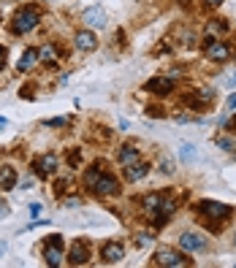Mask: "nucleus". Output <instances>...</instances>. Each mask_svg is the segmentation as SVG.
I'll use <instances>...</instances> for the list:
<instances>
[{
	"instance_id": "obj_42",
	"label": "nucleus",
	"mask_w": 236,
	"mask_h": 268,
	"mask_svg": "<svg viewBox=\"0 0 236 268\" xmlns=\"http://www.w3.org/2000/svg\"><path fill=\"white\" fill-rule=\"evenodd\" d=\"M233 57H236V54H233Z\"/></svg>"
},
{
	"instance_id": "obj_35",
	"label": "nucleus",
	"mask_w": 236,
	"mask_h": 268,
	"mask_svg": "<svg viewBox=\"0 0 236 268\" xmlns=\"http://www.w3.org/2000/svg\"><path fill=\"white\" fill-rule=\"evenodd\" d=\"M6 249H9V241H3V239H0V257L6 255Z\"/></svg>"
},
{
	"instance_id": "obj_14",
	"label": "nucleus",
	"mask_w": 236,
	"mask_h": 268,
	"mask_svg": "<svg viewBox=\"0 0 236 268\" xmlns=\"http://www.w3.org/2000/svg\"><path fill=\"white\" fill-rule=\"evenodd\" d=\"M149 171H152V163H133V165H125V182H130V184H136L141 182V179H147L149 176Z\"/></svg>"
},
{
	"instance_id": "obj_39",
	"label": "nucleus",
	"mask_w": 236,
	"mask_h": 268,
	"mask_svg": "<svg viewBox=\"0 0 236 268\" xmlns=\"http://www.w3.org/2000/svg\"><path fill=\"white\" fill-rule=\"evenodd\" d=\"M231 84H233V87H236V73H233V79H231Z\"/></svg>"
},
{
	"instance_id": "obj_24",
	"label": "nucleus",
	"mask_w": 236,
	"mask_h": 268,
	"mask_svg": "<svg viewBox=\"0 0 236 268\" xmlns=\"http://www.w3.org/2000/svg\"><path fill=\"white\" fill-rule=\"evenodd\" d=\"M71 125L68 117H52V120H44V128H65Z\"/></svg>"
},
{
	"instance_id": "obj_23",
	"label": "nucleus",
	"mask_w": 236,
	"mask_h": 268,
	"mask_svg": "<svg viewBox=\"0 0 236 268\" xmlns=\"http://www.w3.org/2000/svg\"><path fill=\"white\" fill-rule=\"evenodd\" d=\"M157 168H160V173L171 176V173H174V163H171V157H168V155H160V160H157Z\"/></svg>"
},
{
	"instance_id": "obj_27",
	"label": "nucleus",
	"mask_w": 236,
	"mask_h": 268,
	"mask_svg": "<svg viewBox=\"0 0 236 268\" xmlns=\"http://www.w3.org/2000/svg\"><path fill=\"white\" fill-rule=\"evenodd\" d=\"M71 187V179L65 176V179H57V182H54V195H62Z\"/></svg>"
},
{
	"instance_id": "obj_12",
	"label": "nucleus",
	"mask_w": 236,
	"mask_h": 268,
	"mask_svg": "<svg viewBox=\"0 0 236 268\" xmlns=\"http://www.w3.org/2000/svg\"><path fill=\"white\" fill-rule=\"evenodd\" d=\"M74 49L76 52H95L98 49V35L92 33L90 27H84V30H79V33L74 35Z\"/></svg>"
},
{
	"instance_id": "obj_21",
	"label": "nucleus",
	"mask_w": 236,
	"mask_h": 268,
	"mask_svg": "<svg viewBox=\"0 0 236 268\" xmlns=\"http://www.w3.org/2000/svg\"><path fill=\"white\" fill-rule=\"evenodd\" d=\"M179 160H182L185 165H190L198 160V152H195V144H190V141H182L179 144Z\"/></svg>"
},
{
	"instance_id": "obj_4",
	"label": "nucleus",
	"mask_w": 236,
	"mask_h": 268,
	"mask_svg": "<svg viewBox=\"0 0 236 268\" xmlns=\"http://www.w3.org/2000/svg\"><path fill=\"white\" fill-rule=\"evenodd\" d=\"M90 193L98 195V198H117V195L122 193V184H120V179H117L112 171H100L95 184L90 187Z\"/></svg>"
},
{
	"instance_id": "obj_34",
	"label": "nucleus",
	"mask_w": 236,
	"mask_h": 268,
	"mask_svg": "<svg viewBox=\"0 0 236 268\" xmlns=\"http://www.w3.org/2000/svg\"><path fill=\"white\" fill-rule=\"evenodd\" d=\"M41 214V203H30V217H38Z\"/></svg>"
},
{
	"instance_id": "obj_8",
	"label": "nucleus",
	"mask_w": 236,
	"mask_h": 268,
	"mask_svg": "<svg viewBox=\"0 0 236 268\" xmlns=\"http://www.w3.org/2000/svg\"><path fill=\"white\" fill-rule=\"evenodd\" d=\"M144 90L152 92V95L166 98V95H171V92L177 90V82H174V76H152V79L144 84Z\"/></svg>"
},
{
	"instance_id": "obj_37",
	"label": "nucleus",
	"mask_w": 236,
	"mask_h": 268,
	"mask_svg": "<svg viewBox=\"0 0 236 268\" xmlns=\"http://www.w3.org/2000/svg\"><path fill=\"white\" fill-rule=\"evenodd\" d=\"M228 130H231V133H236V117H233L231 122H228Z\"/></svg>"
},
{
	"instance_id": "obj_22",
	"label": "nucleus",
	"mask_w": 236,
	"mask_h": 268,
	"mask_svg": "<svg viewBox=\"0 0 236 268\" xmlns=\"http://www.w3.org/2000/svg\"><path fill=\"white\" fill-rule=\"evenodd\" d=\"M225 30H228V22H225V19H220V17H217V19H209V22H207V35H204V38H215V35L220 38Z\"/></svg>"
},
{
	"instance_id": "obj_17",
	"label": "nucleus",
	"mask_w": 236,
	"mask_h": 268,
	"mask_svg": "<svg viewBox=\"0 0 236 268\" xmlns=\"http://www.w3.org/2000/svg\"><path fill=\"white\" fill-rule=\"evenodd\" d=\"M36 65H38V49L36 46H27V49L19 54V60H17V70L19 73H27V70H33Z\"/></svg>"
},
{
	"instance_id": "obj_10",
	"label": "nucleus",
	"mask_w": 236,
	"mask_h": 268,
	"mask_svg": "<svg viewBox=\"0 0 236 268\" xmlns=\"http://www.w3.org/2000/svg\"><path fill=\"white\" fill-rule=\"evenodd\" d=\"M82 19H84V27H90V30H100V27L109 25L104 6H90V9H84Z\"/></svg>"
},
{
	"instance_id": "obj_40",
	"label": "nucleus",
	"mask_w": 236,
	"mask_h": 268,
	"mask_svg": "<svg viewBox=\"0 0 236 268\" xmlns=\"http://www.w3.org/2000/svg\"><path fill=\"white\" fill-rule=\"evenodd\" d=\"M233 249H236V233H233Z\"/></svg>"
},
{
	"instance_id": "obj_28",
	"label": "nucleus",
	"mask_w": 236,
	"mask_h": 268,
	"mask_svg": "<svg viewBox=\"0 0 236 268\" xmlns=\"http://www.w3.org/2000/svg\"><path fill=\"white\" fill-rule=\"evenodd\" d=\"M147 117H157V120H163V117H168V114L163 111L160 106H149V108H147Z\"/></svg>"
},
{
	"instance_id": "obj_30",
	"label": "nucleus",
	"mask_w": 236,
	"mask_h": 268,
	"mask_svg": "<svg viewBox=\"0 0 236 268\" xmlns=\"http://www.w3.org/2000/svg\"><path fill=\"white\" fill-rule=\"evenodd\" d=\"M225 108H228V111H236V92H231V95H228Z\"/></svg>"
},
{
	"instance_id": "obj_9",
	"label": "nucleus",
	"mask_w": 236,
	"mask_h": 268,
	"mask_svg": "<svg viewBox=\"0 0 236 268\" xmlns=\"http://www.w3.org/2000/svg\"><path fill=\"white\" fill-rule=\"evenodd\" d=\"M68 263L71 265H87L90 263V241L76 239L68 249Z\"/></svg>"
},
{
	"instance_id": "obj_26",
	"label": "nucleus",
	"mask_w": 236,
	"mask_h": 268,
	"mask_svg": "<svg viewBox=\"0 0 236 268\" xmlns=\"http://www.w3.org/2000/svg\"><path fill=\"white\" fill-rule=\"evenodd\" d=\"M215 144H217V149H223V152H233V141L231 138H215Z\"/></svg>"
},
{
	"instance_id": "obj_32",
	"label": "nucleus",
	"mask_w": 236,
	"mask_h": 268,
	"mask_svg": "<svg viewBox=\"0 0 236 268\" xmlns=\"http://www.w3.org/2000/svg\"><path fill=\"white\" fill-rule=\"evenodd\" d=\"M68 160H71V165H79V163H82V152H79V149H74Z\"/></svg>"
},
{
	"instance_id": "obj_31",
	"label": "nucleus",
	"mask_w": 236,
	"mask_h": 268,
	"mask_svg": "<svg viewBox=\"0 0 236 268\" xmlns=\"http://www.w3.org/2000/svg\"><path fill=\"white\" fill-rule=\"evenodd\" d=\"M204 6H207V9H220V6L225 3V0H201Z\"/></svg>"
},
{
	"instance_id": "obj_20",
	"label": "nucleus",
	"mask_w": 236,
	"mask_h": 268,
	"mask_svg": "<svg viewBox=\"0 0 236 268\" xmlns=\"http://www.w3.org/2000/svg\"><path fill=\"white\" fill-rule=\"evenodd\" d=\"M139 203H141V209H144L147 214H155V211L160 209V203H163V190H160V193H147V195H141Z\"/></svg>"
},
{
	"instance_id": "obj_15",
	"label": "nucleus",
	"mask_w": 236,
	"mask_h": 268,
	"mask_svg": "<svg viewBox=\"0 0 236 268\" xmlns=\"http://www.w3.org/2000/svg\"><path fill=\"white\" fill-rule=\"evenodd\" d=\"M62 57V52L54 46V41H44V46L38 49V62H44V65H57Z\"/></svg>"
},
{
	"instance_id": "obj_36",
	"label": "nucleus",
	"mask_w": 236,
	"mask_h": 268,
	"mask_svg": "<svg viewBox=\"0 0 236 268\" xmlns=\"http://www.w3.org/2000/svg\"><path fill=\"white\" fill-rule=\"evenodd\" d=\"M62 203H65V206H79L82 201H79V198H68V201H62Z\"/></svg>"
},
{
	"instance_id": "obj_13",
	"label": "nucleus",
	"mask_w": 236,
	"mask_h": 268,
	"mask_svg": "<svg viewBox=\"0 0 236 268\" xmlns=\"http://www.w3.org/2000/svg\"><path fill=\"white\" fill-rule=\"evenodd\" d=\"M125 257V247L120 241H106L104 247H100V260H104V265H114L120 263Z\"/></svg>"
},
{
	"instance_id": "obj_11",
	"label": "nucleus",
	"mask_w": 236,
	"mask_h": 268,
	"mask_svg": "<svg viewBox=\"0 0 236 268\" xmlns=\"http://www.w3.org/2000/svg\"><path fill=\"white\" fill-rule=\"evenodd\" d=\"M54 171H57V155L46 152V155H41V157H36V160H33V173H36V176L46 179V176H52Z\"/></svg>"
},
{
	"instance_id": "obj_25",
	"label": "nucleus",
	"mask_w": 236,
	"mask_h": 268,
	"mask_svg": "<svg viewBox=\"0 0 236 268\" xmlns=\"http://www.w3.org/2000/svg\"><path fill=\"white\" fill-rule=\"evenodd\" d=\"M152 241H155V236H149V233H139V236H136V247H139V249L152 247Z\"/></svg>"
},
{
	"instance_id": "obj_7",
	"label": "nucleus",
	"mask_w": 236,
	"mask_h": 268,
	"mask_svg": "<svg viewBox=\"0 0 236 268\" xmlns=\"http://www.w3.org/2000/svg\"><path fill=\"white\" fill-rule=\"evenodd\" d=\"M209 247V241H207V236L204 233H198V231H185L182 236H179V249L182 252H204Z\"/></svg>"
},
{
	"instance_id": "obj_2",
	"label": "nucleus",
	"mask_w": 236,
	"mask_h": 268,
	"mask_svg": "<svg viewBox=\"0 0 236 268\" xmlns=\"http://www.w3.org/2000/svg\"><path fill=\"white\" fill-rule=\"evenodd\" d=\"M193 211L198 214L201 219H209V222H228L233 214V209L223 201H195L193 203Z\"/></svg>"
},
{
	"instance_id": "obj_16",
	"label": "nucleus",
	"mask_w": 236,
	"mask_h": 268,
	"mask_svg": "<svg viewBox=\"0 0 236 268\" xmlns=\"http://www.w3.org/2000/svg\"><path fill=\"white\" fill-rule=\"evenodd\" d=\"M17 182H19L17 168H14V165H9V163L0 165V190L9 193V190H14V187H17Z\"/></svg>"
},
{
	"instance_id": "obj_3",
	"label": "nucleus",
	"mask_w": 236,
	"mask_h": 268,
	"mask_svg": "<svg viewBox=\"0 0 236 268\" xmlns=\"http://www.w3.org/2000/svg\"><path fill=\"white\" fill-rule=\"evenodd\" d=\"M152 263L160 265V268H187V265H193V260L187 257V252H179V249H171V247H160V249H155Z\"/></svg>"
},
{
	"instance_id": "obj_33",
	"label": "nucleus",
	"mask_w": 236,
	"mask_h": 268,
	"mask_svg": "<svg viewBox=\"0 0 236 268\" xmlns=\"http://www.w3.org/2000/svg\"><path fill=\"white\" fill-rule=\"evenodd\" d=\"M6 60H9V49H6V46H0V70L6 68Z\"/></svg>"
},
{
	"instance_id": "obj_18",
	"label": "nucleus",
	"mask_w": 236,
	"mask_h": 268,
	"mask_svg": "<svg viewBox=\"0 0 236 268\" xmlns=\"http://www.w3.org/2000/svg\"><path fill=\"white\" fill-rule=\"evenodd\" d=\"M139 157H141V152H139V146L136 144H122L120 146V152H117V163L122 165H133V163H139Z\"/></svg>"
},
{
	"instance_id": "obj_1",
	"label": "nucleus",
	"mask_w": 236,
	"mask_h": 268,
	"mask_svg": "<svg viewBox=\"0 0 236 268\" xmlns=\"http://www.w3.org/2000/svg\"><path fill=\"white\" fill-rule=\"evenodd\" d=\"M41 19H44V14H41L38 6H33V3L19 6V9L14 11V17H11V33L14 35H27L30 30H36L38 25H41Z\"/></svg>"
},
{
	"instance_id": "obj_29",
	"label": "nucleus",
	"mask_w": 236,
	"mask_h": 268,
	"mask_svg": "<svg viewBox=\"0 0 236 268\" xmlns=\"http://www.w3.org/2000/svg\"><path fill=\"white\" fill-rule=\"evenodd\" d=\"M11 214V209H9V203H6L3 198H0V219H6V217H9Z\"/></svg>"
},
{
	"instance_id": "obj_38",
	"label": "nucleus",
	"mask_w": 236,
	"mask_h": 268,
	"mask_svg": "<svg viewBox=\"0 0 236 268\" xmlns=\"http://www.w3.org/2000/svg\"><path fill=\"white\" fill-rule=\"evenodd\" d=\"M6 125H9V120H6V117H0V128H6Z\"/></svg>"
},
{
	"instance_id": "obj_6",
	"label": "nucleus",
	"mask_w": 236,
	"mask_h": 268,
	"mask_svg": "<svg viewBox=\"0 0 236 268\" xmlns=\"http://www.w3.org/2000/svg\"><path fill=\"white\" fill-rule=\"evenodd\" d=\"M204 54H207L209 62H228L233 52L223 38H204Z\"/></svg>"
},
{
	"instance_id": "obj_19",
	"label": "nucleus",
	"mask_w": 236,
	"mask_h": 268,
	"mask_svg": "<svg viewBox=\"0 0 236 268\" xmlns=\"http://www.w3.org/2000/svg\"><path fill=\"white\" fill-rule=\"evenodd\" d=\"M62 257H65V252H62V247H54V244H44V263L57 268L62 265Z\"/></svg>"
},
{
	"instance_id": "obj_5",
	"label": "nucleus",
	"mask_w": 236,
	"mask_h": 268,
	"mask_svg": "<svg viewBox=\"0 0 236 268\" xmlns=\"http://www.w3.org/2000/svg\"><path fill=\"white\" fill-rule=\"evenodd\" d=\"M212 100H215V90H212V87H198V90H190L182 98V106L195 111V114H204L212 106Z\"/></svg>"
},
{
	"instance_id": "obj_41",
	"label": "nucleus",
	"mask_w": 236,
	"mask_h": 268,
	"mask_svg": "<svg viewBox=\"0 0 236 268\" xmlns=\"http://www.w3.org/2000/svg\"><path fill=\"white\" fill-rule=\"evenodd\" d=\"M231 155H233V160H236V152H231Z\"/></svg>"
}]
</instances>
